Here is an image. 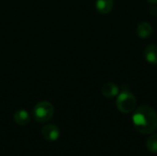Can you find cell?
I'll return each mask as SVG.
<instances>
[{"instance_id": "obj_5", "label": "cell", "mask_w": 157, "mask_h": 156, "mask_svg": "<svg viewBox=\"0 0 157 156\" xmlns=\"http://www.w3.org/2000/svg\"><path fill=\"white\" fill-rule=\"evenodd\" d=\"M145 60L151 64H157V45L150 44L148 45L144 52Z\"/></svg>"}, {"instance_id": "obj_4", "label": "cell", "mask_w": 157, "mask_h": 156, "mask_svg": "<svg viewBox=\"0 0 157 156\" xmlns=\"http://www.w3.org/2000/svg\"><path fill=\"white\" fill-rule=\"evenodd\" d=\"M41 134L45 140L50 142H54L58 140V138L60 137V131L55 125L49 124L42 128Z\"/></svg>"}, {"instance_id": "obj_7", "label": "cell", "mask_w": 157, "mask_h": 156, "mask_svg": "<svg viewBox=\"0 0 157 156\" xmlns=\"http://www.w3.org/2000/svg\"><path fill=\"white\" fill-rule=\"evenodd\" d=\"M137 35L141 39H146L153 33V27L148 22H142L136 28Z\"/></svg>"}, {"instance_id": "obj_9", "label": "cell", "mask_w": 157, "mask_h": 156, "mask_svg": "<svg viewBox=\"0 0 157 156\" xmlns=\"http://www.w3.org/2000/svg\"><path fill=\"white\" fill-rule=\"evenodd\" d=\"M14 120L16 121L17 124L21 125V126H25V125L29 123L30 117H29V113L26 110L19 109V110L15 112V114H14Z\"/></svg>"}, {"instance_id": "obj_6", "label": "cell", "mask_w": 157, "mask_h": 156, "mask_svg": "<svg viewBox=\"0 0 157 156\" xmlns=\"http://www.w3.org/2000/svg\"><path fill=\"white\" fill-rule=\"evenodd\" d=\"M102 95L107 98H112L119 95V87L114 83H107L102 87Z\"/></svg>"}, {"instance_id": "obj_11", "label": "cell", "mask_w": 157, "mask_h": 156, "mask_svg": "<svg viewBox=\"0 0 157 156\" xmlns=\"http://www.w3.org/2000/svg\"><path fill=\"white\" fill-rule=\"evenodd\" d=\"M151 13H152L153 15H155V16H157V7H155V6L152 7V8H151Z\"/></svg>"}, {"instance_id": "obj_8", "label": "cell", "mask_w": 157, "mask_h": 156, "mask_svg": "<svg viewBox=\"0 0 157 156\" xmlns=\"http://www.w3.org/2000/svg\"><path fill=\"white\" fill-rule=\"evenodd\" d=\"M113 5V0H97L96 8L101 14H108L112 10Z\"/></svg>"}, {"instance_id": "obj_2", "label": "cell", "mask_w": 157, "mask_h": 156, "mask_svg": "<svg viewBox=\"0 0 157 156\" xmlns=\"http://www.w3.org/2000/svg\"><path fill=\"white\" fill-rule=\"evenodd\" d=\"M137 100L133 94H132L130 91H122L121 94L118 95L117 100H116V106L121 113L129 114L135 110L136 108Z\"/></svg>"}, {"instance_id": "obj_1", "label": "cell", "mask_w": 157, "mask_h": 156, "mask_svg": "<svg viewBox=\"0 0 157 156\" xmlns=\"http://www.w3.org/2000/svg\"><path fill=\"white\" fill-rule=\"evenodd\" d=\"M132 122L140 133H153L157 129V113L149 106H142L134 111Z\"/></svg>"}, {"instance_id": "obj_3", "label": "cell", "mask_w": 157, "mask_h": 156, "mask_svg": "<svg viewBox=\"0 0 157 156\" xmlns=\"http://www.w3.org/2000/svg\"><path fill=\"white\" fill-rule=\"evenodd\" d=\"M53 112V106L50 102L41 101L35 106L33 109V116L34 119L39 122H46L52 118Z\"/></svg>"}, {"instance_id": "obj_10", "label": "cell", "mask_w": 157, "mask_h": 156, "mask_svg": "<svg viewBox=\"0 0 157 156\" xmlns=\"http://www.w3.org/2000/svg\"><path fill=\"white\" fill-rule=\"evenodd\" d=\"M147 149L152 154H157V133L148 138L146 143Z\"/></svg>"}, {"instance_id": "obj_12", "label": "cell", "mask_w": 157, "mask_h": 156, "mask_svg": "<svg viewBox=\"0 0 157 156\" xmlns=\"http://www.w3.org/2000/svg\"><path fill=\"white\" fill-rule=\"evenodd\" d=\"M147 1L152 3V4H157V0H147Z\"/></svg>"}]
</instances>
